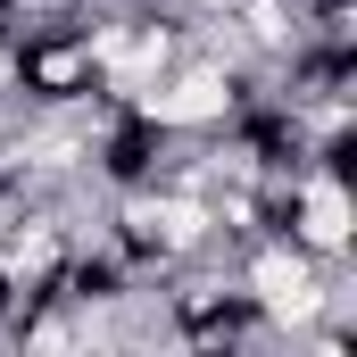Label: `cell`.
Segmentation results:
<instances>
[{
	"mask_svg": "<svg viewBox=\"0 0 357 357\" xmlns=\"http://www.w3.org/2000/svg\"><path fill=\"white\" fill-rule=\"evenodd\" d=\"M274 233H291L307 258H357V199H349V167H324V158H307L299 183H291V199H282V225Z\"/></svg>",
	"mask_w": 357,
	"mask_h": 357,
	"instance_id": "cell-1",
	"label": "cell"
}]
</instances>
